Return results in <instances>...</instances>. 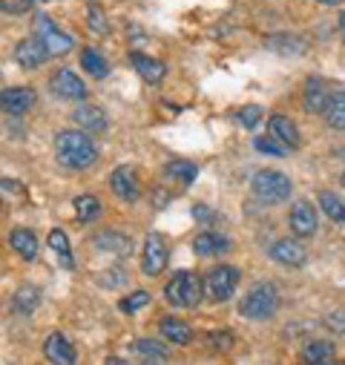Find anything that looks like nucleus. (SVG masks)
Listing matches in <instances>:
<instances>
[{
  "label": "nucleus",
  "instance_id": "dca6fc26",
  "mask_svg": "<svg viewBox=\"0 0 345 365\" xmlns=\"http://www.w3.org/2000/svg\"><path fill=\"white\" fill-rule=\"evenodd\" d=\"M72 121L86 133H104L107 130V113L101 107H93V104H81L72 113Z\"/></svg>",
  "mask_w": 345,
  "mask_h": 365
},
{
  "label": "nucleus",
  "instance_id": "9d476101",
  "mask_svg": "<svg viewBox=\"0 0 345 365\" xmlns=\"http://www.w3.org/2000/svg\"><path fill=\"white\" fill-rule=\"evenodd\" d=\"M35 107V89L29 86H6L0 93V110L6 115H24Z\"/></svg>",
  "mask_w": 345,
  "mask_h": 365
},
{
  "label": "nucleus",
  "instance_id": "ea45409f",
  "mask_svg": "<svg viewBox=\"0 0 345 365\" xmlns=\"http://www.w3.org/2000/svg\"><path fill=\"white\" fill-rule=\"evenodd\" d=\"M325 325L334 331V334H345V311H334L325 317Z\"/></svg>",
  "mask_w": 345,
  "mask_h": 365
},
{
  "label": "nucleus",
  "instance_id": "f704fd0d",
  "mask_svg": "<svg viewBox=\"0 0 345 365\" xmlns=\"http://www.w3.org/2000/svg\"><path fill=\"white\" fill-rule=\"evenodd\" d=\"M262 107H256V104H247V107H242L239 110V124L244 127V130H253L259 121H262Z\"/></svg>",
  "mask_w": 345,
  "mask_h": 365
},
{
  "label": "nucleus",
  "instance_id": "ddd939ff",
  "mask_svg": "<svg viewBox=\"0 0 345 365\" xmlns=\"http://www.w3.org/2000/svg\"><path fill=\"white\" fill-rule=\"evenodd\" d=\"M268 256H271L274 262L285 264V267H299V264H305L308 250H305L299 242H294V239H279V242L271 245Z\"/></svg>",
  "mask_w": 345,
  "mask_h": 365
},
{
  "label": "nucleus",
  "instance_id": "c9c22d12",
  "mask_svg": "<svg viewBox=\"0 0 345 365\" xmlns=\"http://www.w3.org/2000/svg\"><path fill=\"white\" fill-rule=\"evenodd\" d=\"M86 24H90V29L96 32V35H107V18H104V12H101V6H90V12H86Z\"/></svg>",
  "mask_w": 345,
  "mask_h": 365
},
{
  "label": "nucleus",
  "instance_id": "4468645a",
  "mask_svg": "<svg viewBox=\"0 0 345 365\" xmlns=\"http://www.w3.org/2000/svg\"><path fill=\"white\" fill-rule=\"evenodd\" d=\"M288 225H291V230H294L299 239H308V236L316 233V210H314L308 202H297V205L291 207Z\"/></svg>",
  "mask_w": 345,
  "mask_h": 365
},
{
  "label": "nucleus",
  "instance_id": "37998d69",
  "mask_svg": "<svg viewBox=\"0 0 345 365\" xmlns=\"http://www.w3.org/2000/svg\"><path fill=\"white\" fill-rule=\"evenodd\" d=\"M316 4H322V6H336L339 0H316Z\"/></svg>",
  "mask_w": 345,
  "mask_h": 365
},
{
  "label": "nucleus",
  "instance_id": "f3484780",
  "mask_svg": "<svg viewBox=\"0 0 345 365\" xmlns=\"http://www.w3.org/2000/svg\"><path fill=\"white\" fill-rule=\"evenodd\" d=\"M268 127H271V135L277 138V141H282L288 150H297L299 144H302V135H299V130H297V124L288 118V115H271V121H268Z\"/></svg>",
  "mask_w": 345,
  "mask_h": 365
},
{
  "label": "nucleus",
  "instance_id": "5701e85b",
  "mask_svg": "<svg viewBox=\"0 0 345 365\" xmlns=\"http://www.w3.org/2000/svg\"><path fill=\"white\" fill-rule=\"evenodd\" d=\"M38 302H41L38 288H35V285H21V288L15 291V297H12V311L21 314V317H29V314L38 308Z\"/></svg>",
  "mask_w": 345,
  "mask_h": 365
},
{
  "label": "nucleus",
  "instance_id": "a19ab883",
  "mask_svg": "<svg viewBox=\"0 0 345 365\" xmlns=\"http://www.w3.org/2000/svg\"><path fill=\"white\" fill-rule=\"evenodd\" d=\"M193 216H196L199 222H213V213H210L207 205H196V207H193Z\"/></svg>",
  "mask_w": 345,
  "mask_h": 365
},
{
  "label": "nucleus",
  "instance_id": "c85d7f7f",
  "mask_svg": "<svg viewBox=\"0 0 345 365\" xmlns=\"http://www.w3.org/2000/svg\"><path fill=\"white\" fill-rule=\"evenodd\" d=\"M81 66H83V72H90L93 78H104L110 72V63L98 55V49H83L81 52Z\"/></svg>",
  "mask_w": 345,
  "mask_h": 365
},
{
  "label": "nucleus",
  "instance_id": "9b49d317",
  "mask_svg": "<svg viewBox=\"0 0 345 365\" xmlns=\"http://www.w3.org/2000/svg\"><path fill=\"white\" fill-rule=\"evenodd\" d=\"M110 187H113V193H115L121 202H138V196H141V181H138V175H135L133 167H118V170H113Z\"/></svg>",
  "mask_w": 345,
  "mask_h": 365
},
{
  "label": "nucleus",
  "instance_id": "2eb2a0df",
  "mask_svg": "<svg viewBox=\"0 0 345 365\" xmlns=\"http://www.w3.org/2000/svg\"><path fill=\"white\" fill-rule=\"evenodd\" d=\"M43 356L49 359V362H58V365H69V362H75V348H72V342L63 336V334H49L46 336V342H43Z\"/></svg>",
  "mask_w": 345,
  "mask_h": 365
},
{
  "label": "nucleus",
  "instance_id": "423d86ee",
  "mask_svg": "<svg viewBox=\"0 0 345 365\" xmlns=\"http://www.w3.org/2000/svg\"><path fill=\"white\" fill-rule=\"evenodd\" d=\"M35 35H41V41L46 43V49H49L52 55H66V52L75 46V41H72L66 32H61V29L52 24V18L43 15V12H35Z\"/></svg>",
  "mask_w": 345,
  "mask_h": 365
},
{
  "label": "nucleus",
  "instance_id": "1a4fd4ad",
  "mask_svg": "<svg viewBox=\"0 0 345 365\" xmlns=\"http://www.w3.org/2000/svg\"><path fill=\"white\" fill-rule=\"evenodd\" d=\"M49 49H46V43L41 41V35H29V38H24L18 46H15V61L24 66V69H38V66H43L46 61H49Z\"/></svg>",
  "mask_w": 345,
  "mask_h": 365
},
{
  "label": "nucleus",
  "instance_id": "a18cd8bd",
  "mask_svg": "<svg viewBox=\"0 0 345 365\" xmlns=\"http://www.w3.org/2000/svg\"><path fill=\"white\" fill-rule=\"evenodd\" d=\"M342 187H345V170H342Z\"/></svg>",
  "mask_w": 345,
  "mask_h": 365
},
{
  "label": "nucleus",
  "instance_id": "cd10ccee",
  "mask_svg": "<svg viewBox=\"0 0 345 365\" xmlns=\"http://www.w3.org/2000/svg\"><path fill=\"white\" fill-rule=\"evenodd\" d=\"M325 121L334 130H345V93H331V101L325 107Z\"/></svg>",
  "mask_w": 345,
  "mask_h": 365
},
{
  "label": "nucleus",
  "instance_id": "f257e3e1",
  "mask_svg": "<svg viewBox=\"0 0 345 365\" xmlns=\"http://www.w3.org/2000/svg\"><path fill=\"white\" fill-rule=\"evenodd\" d=\"M55 155L69 170H90L98 161V147L83 130H61L55 135Z\"/></svg>",
  "mask_w": 345,
  "mask_h": 365
},
{
  "label": "nucleus",
  "instance_id": "0eeeda50",
  "mask_svg": "<svg viewBox=\"0 0 345 365\" xmlns=\"http://www.w3.org/2000/svg\"><path fill=\"white\" fill-rule=\"evenodd\" d=\"M49 93L63 101H83L86 98V83L72 69H58L49 78Z\"/></svg>",
  "mask_w": 345,
  "mask_h": 365
},
{
  "label": "nucleus",
  "instance_id": "79ce46f5",
  "mask_svg": "<svg viewBox=\"0 0 345 365\" xmlns=\"http://www.w3.org/2000/svg\"><path fill=\"white\" fill-rule=\"evenodd\" d=\"M167 199H170V196H167V190H161V187H158V190H155V207L161 210V207L167 205Z\"/></svg>",
  "mask_w": 345,
  "mask_h": 365
},
{
  "label": "nucleus",
  "instance_id": "f03ea898",
  "mask_svg": "<svg viewBox=\"0 0 345 365\" xmlns=\"http://www.w3.org/2000/svg\"><path fill=\"white\" fill-rule=\"evenodd\" d=\"M202 294H205L202 277L193 270H176L172 279L164 285V299L172 308H196L202 302Z\"/></svg>",
  "mask_w": 345,
  "mask_h": 365
},
{
  "label": "nucleus",
  "instance_id": "6ab92c4d",
  "mask_svg": "<svg viewBox=\"0 0 345 365\" xmlns=\"http://www.w3.org/2000/svg\"><path fill=\"white\" fill-rule=\"evenodd\" d=\"M158 331H161V336H164L167 342H172V345H187V342L193 339L190 325L182 322V319H172V317H164V319L158 322Z\"/></svg>",
  "mask_w": 345,
  "mask_h": 365
},
{
  "label": "nucleus",
  "instance_id": "aec40b11",
  "mask_svg": "<svg viewBox=\"0 0 345 365\" xmlns=\"http://www.w3.org/2000/svg\"><path fill=\"white\" fill-rule=\"evenodd\" d=\"M130 61H133L135 72H138L147 83H158V81L164 78V72H167V66H164L161 61H155V58H150V55H141V52H133Z\"/></svg>",
  "mask_w": 345,
  "mask_h": 365
},
{
  "label": "nucleus",
  "instance_id": "20e7f679",
  "mask_svg": "<svg viewBox=\"0 0 345 365\" xmlns=\"http://www.w3.org/2000/svg\"><path fill=\"white\" fill-rule=\"evenodd\" d=\"M279 308V294L271 282H256L239 302V314L247 319H271Z\"/></svg>",
  "mask_w": 345,
  "mask_h": 365
},
{
  "label": "nucleus",
  "instance_id": "72a5a7b5",
  "mask_svg": "<svg viewBox=\"0 0 345 365\" xmlns=\"http://www.w3.org/2000/svg\"><path fill=\"white\" fill-rule=\"evenodd\" d=\"M144 305H150V294H147V291H135V294L124 297L118 308H121V314H135V311H141Z\"/></svg>",
  "mask_w": 345,
  "mask_h": 365
},
{
  "label": "nucleus",
  "instance_id": "39448f33",
  "mask_svg": "<svg viewBox=\"0 0 345 365\" xmlns=\"http://www.w3.org/2000/svg\"><path fill=\"white\" fill-rule=\"evenodd\" d=\"M239 285V270L230 267V264H219L207 273V279H205V294L213 299V302H225L233 297Z\"/></svg>",
  "mask_w": 345,
  "mask_h": 365
},
{
  "label": "nucleus",
  "instance_id": "473e14b6",
  "mask_svg": "<svg viewBox=\"0 0 345 365\" xmlns=\"http://www.w3.org/2000/svg\"><path fill=\"white\" fill-rule=\"evenodd\" d=\"M253 150L262 153V155H285L288 153V147L282 141H277L274 135L271 138H253Z\"/></svg>",
  "mask_w": 345,
  "mask_h": 365
},
{
  "label": "nucleus",
  "instance_id": "a211bd4d",
  "mask_svg": "<svg viewBox=\"0 0 345 365\" xmlns=\"http://www.w3.org/2000/svg\"><path fill=\"white\" fill-rule=\"evenodd\" d=\"M331 101V89L325 86L322 78H308L305 81V110L308 113H325Z\"/></svg>",
  "mask_w": 345,
  "mask_h": 365
},
{
  "label": "nucleus",
  "instance_id": "393cba45",
  "mask_svg": "<svg viewBox=\"0 0 345 365\" xmlns=\"http://www.w3.org/2000/svg\"><path fill=\"white\" fill-rule=\"evenodd\" d=\"M49 247L55 250L58 262H61L66 270H72V267H75V262H72V247H69V239H66V233H63L61 227H55V230L49 233Z\"/></svg>",
  "mask_w": 345,
  "mask_h": 365
},
{
  "label": "nucleus",
  "instance_id": "4be33fe9",
  "mask_svg": "<svg viewBox=\"0 0 345 365\" xmlns=\"http://www.w3.org/2000/svg\"><path fill=\"white\" fill-rule=\"evenodd\" d=\"M334 342L328 339H311L305 348H302V362H311V365H325L334 359Z\"/></svg>",
  "mask_w": 345,
  "mask_h": 365
},
{
  "label": "nucleus",
  "instance_id": "e433bc0d",
  "mask_svg": "<svg viewBox=\"0 0 345 365\" xmlns=\"http://www.w3.org/2000/svg\"><path fill=\"white\" fill-rule=\"evenodd\" d=\"M207 342H210L213 351H230L233 348V336L227 331H210L207 334Z\"/></svg>",
  "mask_w": 345,
  "mask_h": 365
},
{
  "label": "nucleus",
  "instance_id": "2f4dec72",
  "mask_svg": "<svg viewBox=\"0 0 345 365\" xmlns=\"http://www.w3.org/2000/svg\"><path fill=\"white\" fill-rule=\"evenodd\" d=\"M124 282H127V270H124V267H110V270L98 273V285L107 288V291H115V288H121Z\"/></svg>",
  "mask_w": 345,
  "mask_h": 365
},
{
  "label": "nucleus",
  "instance_id": "a878e982",
  "mask_svg": "<svg viewBox=\"0 0 345 365\" xmlns=\"http://www.w3.org/2000/svg\"><path fill=\"white\" fill-rule=\"evenodd\" d=\"M319 210H322L331 222H345V202H342L334 190H322V193H319Z\"/></svg>",
  "mask_w": 345,
  "mask_h": 365
},
{
  "label": "nucleus",
  "instance_id": "58836bf2",
  "mask_svg": "<svg viewBox=\"0 0 345 365\" xmlns=\"http://www.w3.org/2000/svg\"><path fill=\"white\" fill-rule=\"evenodd\" d=\"M32 4H35V0H4V4H0V9L12 12V15H21V12L32 9Z\"/></svg>",
  "mask_w": 345,
  "mask_h": 365
},
{
  "label": "nucleus",
  "instance_id": "7ed1b4c3",
  "mask_svg": "<svg viewBox=\"0 0 345 365\" xmlns=\"http://www.w3.org/2000/svg\"><path fill=\"white\" fill-rule=\"evenodd\" d=\"M250 190L262 205H279V202H285L291 196L294 185H291V178L285 173H279V170H259L250 178Z\"/></svg>",
  "mask_w": 345,
  "mask_h": 365
},
{
  "label": "nucleus",
  "instance_id": "c756f323",
  "mask_svg": "<svg viewBox=\"0 0 345 365\" xmlns=\"http://www.w3.org/2000/svg\"><path fill=\"white\" fill-rule=\"evenodd\" d=\"M133 351L144 359H167V354H170V348H164L158 339H135Z\"/></svg>",
  "mask_w": 345,
  "mask_h": 365
},
{
  "label": "nucleus",
  "instance_id": "7c9ffc66",
  "mask_svg": "<svg viewBox=\"0 0 345 365\" xmlns=\"http://www.w3.org/2000/svg\"><path fill=\"white\" fill-rule=\"evenodd\" d=\"M75 210H78V222H93L101 213V202L96 196H78L75 199Z\"/></svg>",
  "mask_w": 345,
  "mask_h": 365
},
{
  "label": "nucleus",
  "instance_id": "bb28decb",
  "mask_svg": "<svg viewBox=\"0 0 345 365\" xmlns=\"http://www.w3.org/2000/svg\"><path fill=\"white\" fill-rule=\"evenodd\" d=\"M164 173L170 175V178H176L179 181V187L185 190V187H190L193 181H196V164H187V161H170L167 167H164Z\"/></svg>",
  "mask_w": 345,
  "mask_h": 365
},
{
  "label": "nucleus",
  "instance_id": "412c9836",
  "mask_svg": "<svg viewBox=\"0 0 345 365\" xmlns=\"http://www.w3.org/2000/svg\"><path fill=\"white\" fill-rule=\"evenodd\" d=\"M9 245H12V250H15L18 256H24L26 262H32V259L38 256V239H35V233L26 230V227H15V230L9 233Z\"/></svg>",
  "mask_w": 345,
  "mask_h": 365
},
{
  "label": "nucleus",
  "instance_id": "4c0bfd02",
  "mask_svg": "<svg viewBox=\"0 0 345 365\" xmlns=\"http://www.w3.org/2000/svg\"><path fill=\"white\" fill-rule=\"evenodd\" d=\"M268 46H271V49L282 46L279 52H297V49L302 52V49H305V43H302V41H294V38H268Z\"/></svg>",
  "mask_w": 345,
  "mask_h": 365
},
{
  "label": "nucleus",
  "instance_id": "6e6552de",
  "mask_svg": "<svg viewBox=\"0 0 345 365\" xmlns=\"http://www.w3.org/2000/svg\"><path fill=\"white\" fill-rule=\"evenodd\" d=\"M167 259H170V250H167L164 239L158 233H150L147 242H144L141 270L147 273V277H158V273H164V267H167Z\"/></svg>",
  "mask_w": 345,
  "mask_h": 365
},
{
  "label": "nucleus",
  "instance_id": "b1692460",
  "mask_svg": "<svg viewBox=\"0 0 345 365\" xmlns=\"http://www.w3.org/2000/svg\"><path fill=\"white\" fill-rule=\"evenodd\" d=\"M227 247H230V242L225 236H219V233H199L196 242H193V253L196 256H216V253H222Z\"/></svg>",
  "mask_w": 345,
  "mask_h": 365
},
{
  "label": "nucleus",
  "instance_id": "f8f14e48",
  "mask_svg": "<svg viewBox=\"0 0 345 365\" xmlns=\"http://www.w3.org/2000/svg\"><path fill=\"white\" fill-rule=\"evenodd\" d=\"M93 247H96V250H104L107 256L127 259V256L133 253V239H130L127 233H118V230H101V233H96Z\"/></svg>",
  "mask_w": 345,
  "mask_h": 365
},
{
  "label": "nucleus",
  "instance_id": "c03bdc74",
  "mask_svg": "<svg viewBox=\"0 0 345 365\" xmlns=\"http://www.w3.org/2000/svg\"><path fill=\"white\" fill-rule=\"evenodd\" d=\"M339 26H342V29H345V12H342V15H339Z\"/></svg>",
  "mask_w": 345,
  "mask_h": 365
}]
</instances>
